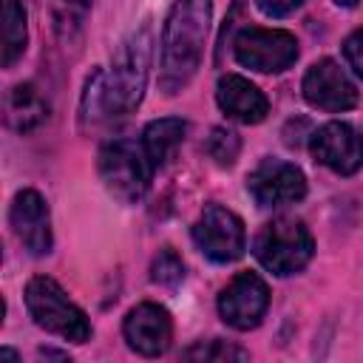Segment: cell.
Returning <instances> with one entry per match:
<instances>
[{
  "mask_svg": "<svg viewBox=\"0 0 363 363\" xmlns=\"http://www.w3.org/2000/svg\"><path fill=\"white\" fill-rule=\"evenodd\" d=\"M193 241L210 261L230 264L244 255L247 230H244V221L233 210L221 204H207L193 224Z\"/></svg>",
  "mask_w": 363,
  "mask_h": 363,
  "instance_id": "7",
  "label": "cell"
},
{
  "mask_svg": "<svg viewBox=\"0 0 363 363\" xmlns=\"http://www.w3.org/2000/svg\"><path fill=\"white\" fill-rule=\"evenodd\" d=\"M309 153L332 173L352 176L363 167V133L349 122H326L309 136Z\"/></svg>",
  "mask_w": 363,
  "mask_h": 363,
  "instance_id": "9",
  "label": "cell"
},
{
  "mask_svg": "<svg viewBox=\"0 0 363 363\" xmlns=\"http://www.w3.org/2000/svg\"><path fill=\"white\" fill-rule=\"evenodd\" d=\"M9 221L11 230L17 235V241L23 244V250H28L31 255H48L54 247L51 238V213L45 199L37 190H20L11 201L9 210Z\"/></svg>",
  "mask_w": 363,
  "mask_h": 363,
  "instance_id": "13",
  "label": "cell"
},
{
  "mask_svg": "<svg viewBox=\"0 0 363 363\" xmlns=\"http://www.w3.org/2000/svg\"><path fill=\"white\" fill-rule=\"evenodd\" d=\"M247 190L258 207H284L306 196V176L292 162L264 159L247 176Z\"/></svg>",
  "mask_w": 363,
  "mask_h": 363,
  "instance_id": "10",
  "label": "cell"
},
{
  "mask_svg": "<svg viewBox=\"0 0 363 363\" xmlns=\"http://www.w3.org/2000/svg\"><path fill=\"white\" fill-rule=\"evenodd\" d=\"M150 51H153V37L147 26L128 34L111 57V71L108 74L94 71L88 77L82 94V119L96 122L111 116H128L145 96Z\"/></svg>",
  "mask_w": 363,
  "mask_h": 363,
  "instance_id": "1",
  "label": "cell"
},
{
  "mask_svg": "<svg viewBox=\"0 0 363 363\" xmlns=\"http://www.w3.org/2000/svg\"><path fill=\"white\" fill-rule=\"evenodd\" d=\"M269 306V286L258 272H238L218 295V315L227 326L250 332L261 323Z\"/></svg>",
  "mask_w": 363,
  "mask_h": 363,
  "instance_id": "8",
  "label": "cell"
},
{
  "mask_svg": "<svg viewBox=\"0 0 363 363\" xmlns=\"http://www.w3.org/2000/svg\"><path fill=\"white\" fill-rule=\"evenodd\" d=\"M187 360H247V352L227 340H201L184 352Z\"/></svg>",
  "mask_w": 363,
  "mask_h": 363,
  "instance_id": "21",
  "label": "cell"
},
{
  "mask_svg": "<svg viewBox=\"0 0 363 363\" xmlns=\"http://www.w3.org/2000/svg\"><path fill=\"white\" fill-rule=\"evenodd\" d=\"M91 3L88 0H51V20H54V31L60 37H74L85 17H88Z\"/></svg>",
  "mask_w": 363,
  "mask_h": 363,
  "instance_id": "18",
  "label": "cell"
},
{
  "mask_svg": "<svg viewBox=\"0 0 363 363\" xmlns=\"http://www.w3.org/2000/svg\"><path fill=\"white\" fill-rule=\"evenodd\" d=\"M238 65L258 74H281L298 60V40L284 28L247 26L233 37Z\"/></svg>",
  "mask_w": 363,
  "mask_h": 363,
  "instance_id": "6",
  "label": "cell"
},
{
  "mask_svg": "<svg viewBox=\"0 0 363 363\" xmlns=\"http://www.w3.org/2000/svg\"><path fill=\"white\" fill-rule=\"evenodd\" d=\"M184 133H187V122L184 119H176V116L153 119L145 128L142 145H145V153L153 162V167H162V164H167L173 159V153L184 142Z\"/></svg>",
  "mask_w": 363,
  "mask_h": 363,
  "instance_id": "16",
  "label": "cell"
},
{
  "mask_svg": "<svg viewBox=\"0 0 363 363\" xmlns=\"http://www.w3.org/2000/svg\"><path fill=\"white\" fill-rule=\"evenodd\" d=\"M26 309L40 329L60 335L62 340L85 343L91 337V323L85 312L48 275H37L26 284Z\"/></svg>",
  "mask_w": 363,
  "mask_h": 363,
  "instance_id": "5",
  "label": "cell"
},
{
  "mask_svg": "<svg viewBox=\"0 0 363 363\" xmlns=\"http://www.w3.org/2000/svg\"><path fill=\"white\" fill-rule=\"evenodd\" d=\"M213 0H176L162 31L159 88L173 96L199 71L210 31Z\"/></svg>",
  "mask_w": 363,
  "mask_h": 363,
  "instance_id": "2",
  "label": "cell"
},
{
  "mask_svg": "<svg viewBox=\"0 0 363 363\" xmlns=\"http://www.w3.org/2000/svg\"><path fill=\"white\" fill-rule=\"evenodd\" d=\"M216 102L224 111V116L241 122V125H258L269 113V99L258 85L238 74H224L216 85Z\"/></svg>",
  "mask_w": 363,
  "mask_h": 363,
  "instance_id": "14",
  "label": "cell"
},
{
  "mask_svg": "<svg viewBox=\"0 0 363 363\" xmlns=\"http://www.w3.org/2000/svg\"><path fill=\"white\" fill-rule=\"evenodd\" d=\"M48 119V102L31 82H20L6 94V125L17 133H28Z\"/></svg>",
  "mask_w": 363,
  "mask_h": 363,
  "instance_id": "15",
  "label": "cell"
},
{
  "mask_svg": "<svg viewBox=\"0 0 363 363\" xmlns=\"http://www.w3.org/2000/svg\"><path fill=\"white\" fill-rule=\"evenodd\" d=\"M96 167H99V179L105 190L122 204H136L147 193L153 170H156L145 153V145L133 139H122V136L99 147Z\"/></svg>",
  "mask_w": 363,
  "mask_h": 363,
  "instance_id": "4",
  "label": "cell"
},
{
  "mask_svg": "<svg viewBox=\"0 0 363 363\" xmlns=\"http://www.w3.org/2000/svg\"><path fill=\"white\" fill-rule=\"evenodd\" d=\"M182 278H184V264L176 255V250H170V247L159 250V255L150 264V281L159 286H176V284H182Z\"/></svg>",
  "mask_w": 363,
  "mask_h": 363,
  "instance_id": "20",
  "label": "cell"
},
{
  "mask_svg": "<svg viewBox=\"0 0 363 363\" xmlns=\"http://www.w3.org/2000/svg\"><path fill=\"white\" fill-rule=\"evenodd\" d=\"M122 335L128 346L142 357H159L167 352L173 340V320L170 312L153 301L136 303L122 323Z\"/></svg>",
  "mask_w": 363,
  "mask_h": 363,
  "instance_id": "12",
  "label": "cell"
},
{
  "mask_svg": "<svg viewBox=\"0 0 363 363\" xmlns=\"http://www.w3.org/2000/svg\"><path fill=\"white\" fill-rule=\"evenodd\" d=\"M204 150H207V156H210L216 164L230 167V164L238 159L241 139H238V133H233V130H227V128H213L210 136H207V142H204Z\"/></svg>",
  "mask_w": 363,
  "mask_h": 363,
  "instance_id": "19",
  "label": "cell"
},
{
  "mask_svg": "<svg viewBox=\"0 0 363 363\" xmlns=\"http://www.w3.org/2000/svg\"><path fill=\"white\" fill-rule=\"evenodd\" d=\"M28 43L26 9L20 0H3V68H11Z\"/></svg>",
  "mask_w": 363,
  "mask_h": 363,
  "instance_id": "17",
  "label": "cell"
},
{
  "mask_svg": "<svg viewBox=\"0 0 363 363\" xmlns=\"http://www.w3.org/2000/svg\"><path fill=\"white\" fill-rule=\"evenodd\" d=\"M301 91H303V99L318 108V111H326V113H343L349 108L357 105V88L354 82L346 77V71L323 57L318 62H312L303 74V82H301Z\"/></svg>",
  "mask_w": 363,
  "mask_h": 363,
  "instance_id": "11",
  "label": "cell"
},
{
  "mask_svg": "<svg viewBox=\"0 0 363 363\" xmlns=\"http://www.w3.org/2000/svg\"><path fill=\"white\" fill-rule=\"evenodd\" d=\"M335 3H337V6H346V9H352V6H357L360 0H335Z\"/></svg>",
  "mask_w": 363,
  "mask_h": 363,
  "instance_id": "24",
  "label": "cell"
},
{
  "mask_svg": "<svg viewBox=\"0 0 363 363\" xmlns=\"http://www.w3.org/2000/svg\"><path fill=\"white\" fill-rule=\"evenodd\" d=\"M258 9L267 14V17H286L292 14L295 9H301L303 0H255Z\"/></svg>",
  "mask_w": 363,
  "mask_h": 363,
  "instance_id": "23",
  "label": "cell"
},
{
  "mask_svg": "<svg viewBox=\"0 0 363 363\" xmlns=\"http://www.w3.org/2000/svg\"><path fill=\"white\" fill-rule=\"evenodd\" d=\"M312 252H315L312 233L306 230V224L301 218H292V216L272 218L269 224H264L258 230V235L252 241L255 261L278 278L301 272L312 261Z\"/></svg>",
  "mask_w": 363,
  "mask_h": 363,
  "instance_id": "3",
  "label": "cell"
},
{
  "mask_svg": "<svg viewBox=\"0 0 363 363\" xmlns=\"http://www.w3.org/2000/svg\"><path fill=\"white\" fill-rule=\"evenodd\" d=\"M343 57H346L349 68L363 79V28H357V31H352V34L346 37V43H343Z\"/></svg>",
  "mask_w": 363,
  "mask_h": 363,
  "instance_id": "22",
  "label": "cell"
}]
</instances>
